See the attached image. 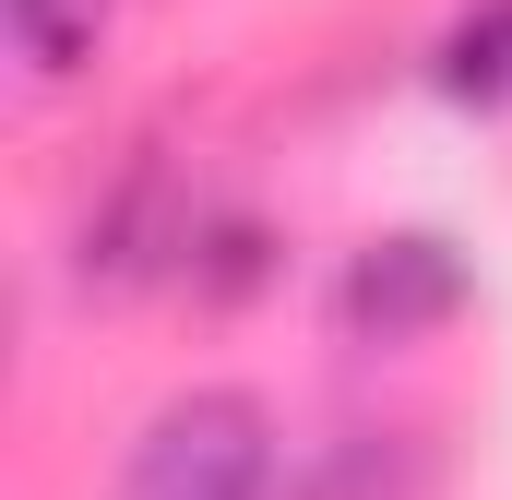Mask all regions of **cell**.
<instances>
[{
    "instance_id": "5b68a950",
    "label": "cell",
    "mask_w": 512,
    "mask_h": 500,
    "mask_svg": "<svg viewBox=\"0 0 512 500\" xmlns=\"http://www.w3.org/2000/svg\"><path fill=\"white\" fill-rule=\"evenodd\" d=\"M96 24H108V0H12V48H24V72H72V60L96 48Z\"/></svg>"
},
{
    "instance_id": "7a4b0ae2",
    "label": "cell",
    "mask_w": 512,
    "mask_h": 500,
    "mask_svg": "<svg viewBox=\"0 0 512 500\" xmlns=\"http://www.w3.org/2000/svg\"><path fill=\"white\" fill-rule=\"evenodd\" d=\"M453 310H465V250L429 239V227L370 239L346 274H334V322H346L358 346H417V334H441Z\"/></svg>"
},
{
    "instance_id": "3957f363",
    "label": "cell",
    "mask_w": 512,
    "mask_h": 500,
    "mask_svg": "<svg viewBox=\"0 0 512 500\" xmlns=\"http://www.w3.org/2000/svg\"><path fill=\"white\" fill-rule=\"evenodd\" d=\"M179 250H191V215L167 203V167L143 155L120 191L84 215V262H72V274H84V286H143V274H167Z\"/></svg>"
},
{
    "instance_id": "6da1fadb",
    "label": "cell",
    "mask_w": 512,
    "mask_h": 500,
    "mask_svg": "<svg viewBox=\"0 0 512 500\" xmlns=\"http://www.w3.org/2000/svg\"><path fill=\"white\" fill-rule=\"evenodd\" d=\"M120 500H274V417L251 393L203 381V393H167L131 441Z\"/></svg>"
},
{
    "instance_id": "277c9868",
    "label": "cell",
    "mask_w": 512,
    "mask_h": 500,
    "mask_svg": "<svg viewBox=\"0 0 512 500\" xmlns=\"http://www.w3.org/2000/svg\"><path fill=\"white\" fill-rule=\"evenodd\" d=\"M441 96H465V108L512 96V0H477V12L441 36Z\"/></svg>"
}]
</instances>
